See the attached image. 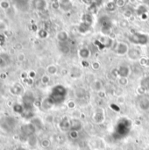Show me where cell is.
<instances>
[{
	"instance_id": "obj_1",
	"label": "cell",
	"mask_w": 149,
	"mask_h": 150,
	"mask_svg": "<svg viewBox=\"0 0 149 150\" xmlns=\"http://www.w3.org/2000/svg\"><path fill=\"white\" fill-rule=\"evenodd\" d=\"M16 150H25L24 148H18Z\"/></svg>"
}]
</instances>
